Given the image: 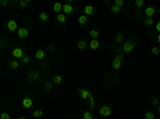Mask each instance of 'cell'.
Returning a JSON list of instances; mask_svg holds the SVG:
<instances>
[{
  "label": "cell",
  "instance_id": "obj_1",
  "mask_svg": "<svg viewBox=\"0 0 160 119\" xmlns=\"http://www.w3.org/2000/svg\"><path fill=\"white\" fill-rule=\"evenodd\" d=\"M136 45H138V42H136L135 39H127V40L123 42V45H122V52H123V53H131V52H135Z\"/></svg>",
  "mask_w": 160,
  "mask_h": 119
},
{
  "label": "cell",
  "instance_id": "obj_2",
  "mask_svg": "<svg viewBox=\"0 0 160 119\" xmlns=\"http://www.w3.org/2000/svg\"><path fill=\"white\" fill-rule=\"evenodd\" d=\"M123 56H125V53H123V52H122V53H118L117 56H114V60H112V69H115V71H118V69H120Z\"/></svg>",
  "mask_w": 160,
  "mask_h": 119
},
{
  "label": "cell",
  "instance_id": "obj_3",
  "mask_svg": "<svg viewBox=\"0 0 160 119\" xmlns=\"http://www.w3.org/2000/svg\"><path fill=\"white\" fill-rule=\"evenodd\" d=\"M38 77H40V71H38V69H32L29 74H27V82L34 84V82L38 81Z\"/></svg>",
  "mask_w": 160,
  "mask_h": 119
},
{
  "label": "cell",
  "instance_id": "obj_4",
  "mask_svg": "<svg viewBox=\"0 0 160 119\" xmlns=\"http://www.w3.org/2000/svg\"><path fill=\"white\" fill-rule=\"evenodd\" d=\"M99 114H101L102 117L112 116V106H111V105H102L101 108H99Z\"/></svg>",
  "mask_w": 160,
  "mask_h": 119
},
{
  "label": "cell",
  "instance_id": "obj_5",
  "mask_svg": "<svg viewBox=\"0 0 160 119\" xmlns=\"http://www.w3.org/2000/svg\"><path fill=\"white\" fill-rule=\"evenodd\" d=\"M11 55H13L15 60H22V56H24V50H22L21 47H15L13 50H11Z\"/></svg>",
  "mask_w": 160,
  "mask_h": 119
},
{
  "label": "cell",
  "instance_id": "obj_6",
  "mask_svg": "<svg viewBox=\"0 0 160 119\" xmlns=\"http://www.w3.org/2000/svg\"><path fill=\"white\" fill-rule=\"evenodd\" d=\"M22 108H26V110H29V108H32V105H34V100L31 98V97H22Z\"/></svg>",
  "mask_w": 160,
  "mask_h": 119
},
{
  "label": "cell",
  "instance_id": "obj_7",
  "mask_svg": "<svg viewBox=\"0 0 160 119\" xmlns=\"http://www.w3.org/2000/svg\"><path fill=\"white\" fill-rule=\"evenodd\" d=\"M62 13H64L66 16H67V15H71V13H74V7H72V3H71V2L62 3Z\"/></svg>",
  "mask_w": 160,
  "mask_h": 119
},
{
  "label": "cell",
  "instance_id": "obj_8",
  "mask_svg": "<svg viewBox=\"0 0 160 119\" xmlns=\"http://www.w3.org/2000/svg\"><path fill=\"white\" fill-rule=\"evenodd\" d=\"M144 15H146V18H154V16L157 15V10H155V7H146V10H144Z\"/></svg>",
  "mask_w": 160,
  "mask_h": 119
},
{
  "label": "cell",
  "instance_id": "obj_9",
  "mask_svg": "<svg viewBox=\"0 0 160 119\" xmlns=\"http://www.w3.org/2000/svg\"><path fill=\"white\" fill-rule=\"evenodd\" d=\"M7 29L8 31H18L19 27H18V23H16L15 19H10L8 23H7Z\"/></svg>",
  "mask_w": 160,
  "mask_h": 119
},
{
  "label": "cell",
  "instance_id": "obj_10",
  "mask_svg": "<svg viewBox=\"0 0 160 119\" xmlns=\"http://www.w3.org/2000/svg\"><path fill=\"white\" fill-rule=\"evenodd\" d=\"M42 89H43V92H51V90H53V82H51V81H45L42 84Z\"/></svg>",
  "mask_w": 160,
  "mask_h": 119
},
{
  "label": "cell",
  "instance_id": "obj_11",
  "mask_svg": "<svg viewBox=\"0 0 160 119\" xmlns=\"http://www.w3.org/2000/svg\"><path fill=\"white\" fill-rule=\"evenodd\" d=\"M99 47H101L99 39H91V42H90V48H91V50H98Z\"/></svg>",
  "mask_w": 160,
  "mask_h": 119
},
{
  "label": "cell",
  "instance_id": "obj_12",
  "mask_svg": "<svg viewBox=\"0 0 160 119\" xmlns=\"http://www.w3.org/2000/svg\"><path fill=\"white\" fill-rule=\"evenodd\" d=\"M78 93H80V97H82V100H90L91 98V95L88 90H85V89H78Z\"/></svg>",
  "mask_w": 160,
  "mask_h": 119
},
{
  "label": "cell",
  "instance_id": "obj_13",
  "mask_svg": "<svg viewBox=\"0 0 160 119\" xmlns=\"http://www.w3.org/2000/svg\"><path fill=\"white\" fill-rule=\"evenodd\" d=\"M93 13H95V7H93V5H87V7L83 8V15L85 16H91Z\"/></svg>",
  "mask_w": 160,
  "mask_h": 119
},
{
  "label": "cell",
  "instance_id": "obj_14",
  "mask_svg": "<svg viewBox=\"0 0 160 119\" xmlns=\"http://www.w3.org/2000/svg\"><path fill=\"white\" fill-rule=\"evenodd\" d=\"M18 36H19V39H26L27 36H29V31H27L26 27H19V29H18Z\"/></svg>",
  "mask_w": 160,
  "mask_h": 119
},
{
  "label": "cell",
  "instance_id": "obj_15",
  "mask_svg": "<svg viewBox=\"0 0 160 119\" xmlns=\"http://www.w3.org/2000/svg\"><path fill=\"white\" fill-rule=\"evenodd\" d=\"M53 10L56 11V15L62 13V3H61V2H56V3H53Z\"/></svg>",
  "mask_w": 160,
  "mask_h": 119
},
{
  "label": "cell",
  "instance_id": "obj_16",
  "mask_svg": "<svg viewBox=\"0 0 160 119\" xmlns=\"http://www.w3.org/2000/svg\"><path fill=\"white\" fill-rule=\"evenodd\" d=\"M88 45H90V44H87V40H78V42H77V48H78V50H85Z\"/></svg>",
  "mask_w": 160,
  "mask_h": 119
},
{
  "label": "cell",
  "instance_id": "obj_17",
  "mask_svg": "<svg viewBox=\"0 0 160 119\" xmlns=\"http://www.w3.org/2000/svg\"><path fill=\"white\" fill-rule=\"evenodd\" d=\"M56 21H58L59 24H64V23H66V15H64V13L56 15Z\"/></svg>",
  "mask_w": 160,
  "mask_h": 119
},
{
  "label": "cell",
  "instance_id": "obj_18",
  "mask_svg": "<svg viewBox=\"0 0 160 119\" xmlns=\"http://www.w3.org/2000/svg\"><path fill=\"white\" fill-rule=\"evenodd\" d=\"M142 23H144L146 26H155L157 24V23L154 21V18H144V19H142Z\"/></svg>",
  "mask_w": 160,
  "mask_h": 119
},
{
  "label": "cell",
  "instance_id": "obj_19",
  "mask_svg": "<svg viewBox=\"0 0 160 119\" xmlns=\"http://www.w3.org/2000/svg\"><path fill=\"white\" fill-rule=\"evenodd\" d=\"M87 23H88V16H85V15L78 16V24H80V26H85Z\"/></svg>",
  "mask_w": 160,
  "mask_h": 119
},
{
  "label": "cell",
  "instance_id": "obj_20",
  "mask_svg": "<svg viewBox=\"0 0 160 119\" xmlns=\"http://www.w3.org/2000/svg\"><path fill=\"white\" fill-rule=\"evenodd\" d=\"M19 68V61L18 60H11L10 61V69H18Z\"/></svg>",
  "mask_w": 160,
  "mask_h": 119
},
{
  "label": "cell",
  "instance_id": "obj_21",
  "mask_svg": "<svg viewBox=\"0 0 160 119\" xmlns=\"http://www.w3.org/2000/svg\"><path fill=\"white\" fill-rule=\"evenodd\" d=\"M45 58V50H37L35 52V60H43Z\"/></svg>",
  "mask_w": 160,
  "mask_h": 119
},
{
  "label": "cell",
  "instance_id": "obj_22",
  "mask_svg": "<svg viewBox=\"0 0 160 119\" xmlns=\"http://www.w3.org/2000/svg\"><path fill=\"white\" fill-rule=\"evenodd\" d=\"M51 82H53V84H58V86H59V84H62V77H61L59 74H56V76H53Z\"/></svg>",
  "mask_w": 160,
  "mask_h": 119
},
{
  "label": "cell",
  "instance_id": "obj_23",
  "mask_svg": "<svg viewBox=\"0 0 160 119\" xmlns=\"http://www.w3.org/2000/svg\"><path fill=\"white\" fill-rule=\"evenodd\" d=\"M111 11L114 15H118V13H122V7H117V5H112L111 7Z\"/></svg>",
  "mask_w": 160,
  "mask_h": 119
},
{
  "label": "cell",
  "instance_id": "obj_24",
  "mask_svg": "<svg viewBox=\"0 0 160 119\" xmlns=\"http://www.w3.org/2000/svg\"><path fill=\"white\" fill-rule=\"evenodd\" d=\"M38 19L42 23H47L48 21V13H38Z\"/></svg>",
  "mask_w": 160,
  "mask_h": 119
},
{
  "label": "cell",
  "instance_id": "obj_25",
  "mask_svg": "<svg viewBox=\"0 0 160 119\" xmlns=\"http://www.w3.org/2000/svg\"><path fill=\"white\" fill-rule=\"evenodd\" d=\"M90 37H91V39H98V37H99V31L91 29V31H90Z\"/></svg>",
  "mask_w": 160,
  "mask_h": 119
},
{
  "label": "cell",
  "instance_id": "obj_26",
  "mask_svg": "<svg viewBox=\"0 0 160 119\" xmlns=\"http://www.w3.org/2000/svg\"><path fill=\"white\" fill-rule=\"evenodd\" d=\"M151 105H152V106H157V108H158V106H160V97H154Z\"/></svg>",
  "mask_w": 160,
  "mask_h": 119
},
{
  "label": "cell",
  "instance_id": "obj_27",
  "mask_svg": "<svg viewBox=\"0 0 160 119\" xmlns=\"http://www.w3.org/2000/svg\"><path fill=\"white\" fill-rule=\"evenodd\" d=\"M123 39H125V37H123V34H122V32H117V36H115V42L120 44V42H123Z\"/></svg>",
  "mask_w": 160,
  "mask_h": 119
},
{
  "label": "cell",
  "instance_id": "obj_28",
  "mask_svg": "<svg viewBox=\"0 0 160 119\" xmlns=\"http://www.w3.org/2000/svg\"><path fill=\"white\" fill-rule=\"evenodd\" d=\"M34 117H35V119H38V117H42L43 116V111L42 110H35V111H34V114H32Z\"/></svg>",
  "mask_w": 160,
  "mask_h": 119
},
{
  "label": "cell",
  "instance_id": "obj_29",
  "mask_svg": "<svg viewBox=\"0 0 160 119\" xmlns=\"http://www.w3.org/2000/svg\"><path fill=\"white\" fill-rule=\"evenodd\" d=\"M144 119H155V116H154L152 111H146L144 113Z\"/></svg>",
  "mask_w": 160,
  "mask_h": 119
},
{
  "label": "cell",
  "instance_id": "obj_30",
  "mask_svg": "<svg viewBox=\"0 0 160 119\" xmlns=\"http://www.w3.org/2000/svg\"><path fill=\"white\" fill-rule=\"evenodd\" d=\"M135 7H136V8H142V7H144V0H136V2H135Z\"/></svg>",
  "mask_w": 160,
  "mask_h": 119
},
{
  "label": "cell",
  "instance_id": "obj_31",
  "mask_svg": "<svg viewBox=\"0 0 160 119\" xmlns=\"http://www.w3.org/2000/svg\"><path fill=\"white\" fill-rule=\"evenodd\" d=\"M151 53L152 55H160V47H152L151 48Z\"/></svg>",
  "mask_w": 160,
  "mask_h": 119
},
{
  "label": "cell",
  "instance_id": "obj_32",
  "mask_svg": "<svg viewBox=\"0 0 160 119\" xmlns=\"http://www.w3.org/2000/svg\"><path fill=\"white\" fill-rule=\"evenodd\" d=\"M27 3H29L27 0H19V2H18V5H19L21 8H26V7H27Z\"/></svg>",
  "mask_w": 160,
  "mask_h": 119
},
{
  "label": "cell",
  "instance_id": "obj_33",
  "mask_svg": "<svg viewBox=\"0 0 160 119\" xmlns=\"http://www.w3.org/2000/svg\"><path fill=\"white\" fill-rule=\"evenodd\" d=\"M29 61H31V58L27 55H24L22 56V60H21V63H24V65H29Z\"/></svg>",
  "mask_w": 160,
  "mask_h": 119
},
{
  "label": "cell",
  "instance_id": "obj_34",
  "mask_svg": "<svg viewBox=\"0 0 160 119\" xmlns=\"http://www.w3.org/2000/svg\"><path fill=\"white\" fill-rule=\"evenodd\" d=\"M83 119H93V114H91L90 111H85L83 113Z\"/></svg>",
  "mask_w": 160,
  "mask_h": 119
},
{
  "label": "cell",
  "instance_id": "obj_35",
  "mask_svg": "<svg viewBox=\"0 0 160 119\" xmlns=\"http://www.w3.org/2000/svg\"><path fill=\"white\" fill-rule=\"evenodd\" d=\"M0 119H11V116H10V113H2V114H0Z\"/></svg>",
  "mask_w": 160,
  "mask_h": 119
},
{
  "label": "cell",
  "instance_id": "obj_36",
  "mask_svg": "<svg viewBox=\"0 0 160 119\" xmlns=\"http://www.w3.org/2000/svg\"><path fill=\"white\" fill-rule=\"evenodd\" d=\"M123 0H115V2H114V5H117V7H123Z\"/></svg>",
  "mask_w": 160,
  "mask_h": 119
},
{
  "label": "cell",
  "instance_id": "obj_37",
  "mask_svg": "<svg viewBox=\"0 0 160 119\" xmlns=\"http://www.w3.org/2000/svg\"><path fill=\"white\" fill-rule=\"evenodd\" d=\"M0 5H2V7H8V5H11L8 0H2V2H0Z\"/></svg>",
  "mask_w": 160,
  "mask_h": 119
},
{
  "label": "cell",
  "instance_id": "obj_38",
  "mask_svg": "<svg viewBox=\"0 0 160 119\" xmlns=\"http://www.w3.org/2000/svg\"><path fill=\"white\" fill-rule=\"evenodd\" d=\"M88 101H90V106H91V108H95V98L91 97V98H90Z\"/></svg>",
  "mask_w": 160,
  "mask_h": 119
},
{
  "label": "cell",
  "instance_id": "obj_39",
  "mask_svg": "<svg viewBox=\"0 0 160 119\" xmlns=\"http://www.w3.org/2000/svg\"><path fill=\"white\" fill-rule=\"evenodd\" d=\"M155 31H157V32L160 34V21H158V23H157V24H155Z\"/></svg>",
  "mask_w": 160,
  "mask_h": 119
},
{
  "label": "cell",
  "instance_id": "obj_40",
  "mask_svg": "<svg viewBox=\"0 0 160 119\" xmlns=\"http://www.w3.org/2000/svg\"><path fill=\"white\" fill-rule=\"evenodd\" d=\"M155 39H157V42H158V47H160V34H157V36H155Z\"/></svg>",
  "mask_w": 160,
  "mask_h": 119
},
{
  "label": "cell",
  "instance_id": "obj_41",
  "mask_svg": "<svg viewBox=\"0 0 160 119\" xmlns=\"http://www.w3.org/2000/svg\"><path fill=\"white\" fill-rule=\"evenodd\" d=\"M157 110H158V114H160V106H158V108H157Z\"/></svg>",
  "mask_w": 160,
  "mask_h": 119
},
{
  "label": "cell",
  "instance_id": "obj_42",
  "mask_svg": "<svg viewBox=\"0 0 160 119\" xmlns=\"http://www.w3.org/2000/svg\"><path fill=\"white\" fill-rule=\"evenodd\" d=\"M19 119H26V117H19Z\"/></svg>",
  "mask_w": 160,
  "mask_h": 119
}]
</instances>
